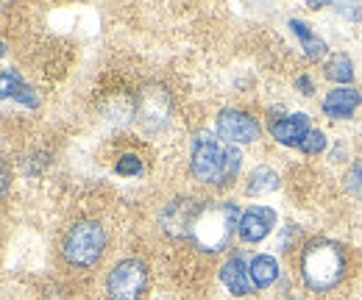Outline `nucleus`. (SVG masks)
I'll use <instances>...</instances> for the list:
<instances>
[{"label": "nucleus", "mask_w": 362, "mask_h": 300, "mask_svg": "<svg viewBox=\"0 0 362 300\" xmlns=\"http://www.w3.org/2000/svg\"><path fill=\"white\" fill-rule=\"evenodd\" d=\"M298 272H301V281L313 292H329V289H334L346 278V272H349L346 248L337 245V242H332V239H310L301 248Z\"/></svg>", "instance_id": "1"}, {"label": "nucleus", "mask_w": 362, "mask_h": 300, "mask_svg": "<svg viewBox=\"0 0 362 300\" xmlns=\"http://www.w3.org/2000/svg\"><path fill=\"white\" fill-rule=\"evenodd\" d=\"M240 150L215 133L201 131L192 139V175L201 184H228L240 170Z\"/></svg>", "instance_id": "2"}, {"label": "nucleus", "mask_w": 362, "mask_h": 300, "mask_svg": "<svg viewBox=\"0 0 362 300\" xmlns=\"http://www.w3.org/2000/svg\"><path fill=\"white\" fill-rule=\"evenodd\" d=\"M240 212L234 203L228 200H209V203H201L195 220H192V228H189V236L192 242L206 251V253H218L228 245V239L234 236V231L240 228Z\"/></svg>", "instance_id": "3"}, {"label": "nucleus", "mask_w": 362, "mask_h": 300, "mask_svg": "<svg viewBox=\"0 0 362 300\" xmlns=\"http://www.w3.org/2000/svg\"><path fill=\"white\" fill-rule=\"evenodd\" d=\"M106 251V228L98 220H78L62 239V258L73 270L95 267Z\"/></svg>", "instance_id": "4"}, {"label": "nucleus", "mask_w": 362, "mask_h": 300, "mask_svg": "<svg viewBox=\"0 0 362 300\" xmlns=\"http://www.w3.org/2000/svg\"><path fill=\"white\" fill-rule=\"evenodd\" d=\"M148 292V264L139 258L117 261L106 275L109 300H142Z\"/></svg>", "instance_id": "5"}, {"label": "nucleus", "mask_w": 362, "mask_h": 300, "mask_svg": "<svg viewBox=\"0 0 362 300\" xmlns=\"http://www.w3.org/2000/svg\"><path fill=\"white\" fill-rule=\"evenodd\" d=\"M136 120L148 133H156L170 120V92L162 86H148L136 100Z\"/></svg>", "instance_id": "6"}, {"label": "nucleus", "mask_w": 362, "mask_h": 300, "mask_svg": "<svg viewBox=\"0 0 362 300\" xmlns=\"http://www.w3.org/2000/svg\"><path fill=\"white\" fill-rule=\"evenodd\" d=\"M218 133L228 145H234V142H254L259 136V123L251 114H245V112L226 109V112L218 114Z\"/></svg>", "instance_id": "7"}, {"label": "nucleus", "mask_w": 362, "mask_h": 300, "mask_svg": "<svg viewBox=\"0 0 362 300\" xmlns=\"http://www.w3.org/2000/svg\"><path fill=\"white\" fill-rule=\"evenodd\" d=\"M276 225V212L268 209V206H254L248 212H243L240 217V236L245 242H262Z\"/></svg>", "instance_id": "8"}, {"label": "nucleus", "mask_w": 362, "mask_h": 300, "mask_svg": "<svg viewBox=\"0 0 362 300\" xmlns=\"http://www.w3.org/2000/svg\"><path fill=\"white\" fill-rule=\"evenodd\" d=\"M198 206H201V203H192V200H173V203H168L165 212H162V225H165V231H168L170 236H184V234H189Z\"/></svg>", "instance_id": "9"}, {"label": "nucleus", "mask_w": 362, "mask_h": 300, "mask_svg": "<svg viewBox=\"0 0 362 300\" xmlns=\"http://www.w3.org/2000/svg\"><path fill=\"white\" fill-rule=\"evenodd\" d=\"M362 103V95L357 89H351V86H340V89H332L329 95H326V100H323V112L329 114V117H337V120H343V117H351L357 109H360Z\"/></svg>", "instance_id": "10"}, {"label": "nucleus", "mask_w": 362, "mask_h": 300, "mask_svg": "<svg viewBox=\"0 0 362 300\" xmlns=\"http://www.w3.org/2000/svg\"><path fill=\"white\" fill-rule=\"evenodd\" d=\"M271 133L276 142L281 145H301L304 136L310 133V117L307 114H290L271 123Z\"/></svg>", "instance_id": "11"}, {"label": "nucleus", "mask_w": 362, "mask_h": 300, "mask_svg": "<svg viewBox=\"0 0 362 300\" xmlns=\"http://www.w3.org/2000/svg\"><path fill=\"white\" fill-rule=\"evenodd\" d=\"M221 281H223V287H226L231 295H248L251 292V272H248V267H245V261L243 256H231L221 267Z\"/></svg>", "instance_id": "12"}, {"label": "nucleus", "mask_w": 362, "mask_h": 300, "mask_svg": "<svg viewBox=\"0 0 362 300\" xmlns=\"http://www.w3.org/2000/svg\"><path fill=\"white\" fill-rule=\"evenodd\" d=\"M0 97H14L25 106H37V97L31 95V89L25 86V81L14 73V70H3L0 73Z\"/></svg>", "instance_id": "13"}, {"label": "nucleus", "mask_w": 362, "mask_h": 300, "mask_svg": "<svg viewBox=\"0 0 362 300\" xmlns=\"http://www.w3.org/2000/svg\"><path fill=\"white\" fill-rule=\"evenodd\" d=\"M248 272H251V284H254L257 289H268L273 281L279 278V264H276L273 256H265V253H262V256L251 258Z\"/></svg>", "instance_id": "14"}, {"label": "nucleus", "mask_w": 362, "mask_h": 300, "mask_svg": "<svg viewBox=\"0 0 362 300\" xmlns=\"http://www.w3.org/2000/svg\"><path fill=\"white\" fill-rule=\"evenodd\" d=\"M290 25H293V31L298 34V40L304 42V50H307V59H320L323 53H326V42L313 34V28L307 25V23H301V20H290Z\"/></svg>", "instance_id": "15"}, {"label": "nucleus", "mask_w": 362, "mask_h": 300, "mask_svg": "<svg viewBox=\"0 0 362 300\" xmlns=\"http://www.w3.org/2000/svg\"><path fill=\"white\" fill-rule=\"evenodd\" d=\"M326 78H329V81H337V84H349V81L354 78V64H351V59L343 56V53L332 56V59L326 61Z\"/></svg>", "instance_id": "16"}, {"label": "nucleus", "mask_w": 362, "mask_h": 300, "mask_svg": "<svg viewBox=\"0 0 362 300\" xmlns=\"http://www.w3.org/2000/svg\"><path fill=\"white\" fill-rule=\"evenodd\" d=\"M279 186V175L271 170V167H257L248 178V195H265V192H273Z\"/></svg>", "instance_id": "17"}, {"label": "nucleus", "mask_w": 362, "mask_h": 300, "mask_svg": "<svg viewBox=\"0 0 362 300\" xmlns=\"http://www.w3.org/2000/svg\"><path fill=\"white\" fill-rule=\"evenodd\" d=\"M115 170L120 172V175H142V159L134 156V153H126V156L117 159Z\"/></svg>", "instance_id": "18"}, {"label": "nucleus", "mask_w": 362, "mask_h": 300, "mask_svg": "<svg viewBox=\"0 0 362 300\" xmlns=\"http://www.w3.org/2000/svg\"><path fill=\"white\" fill-rule=\"evenodd\" d=\"M304 153H320L323 148H326V136L320 133V131H310L307 136H304V142L298 145Z\"/></svg>", "instance_id": "19"}, {"label": "nucleus", "mask_w": 362, "mask_h": 300, "mask_svg": "<svg viewBox=\"0 0 362 300\" xmlns=\"http://www.w3.org/2000/svg\"><path fill=\"white\" fill-rule=\"evenodd\" d=\"M346 184H349V192H351V195L362 198V164H354V167H351Z\"/></svg>", "instance_id": "20"}, {"label": "nucleus", "mask_w": 362, "mask_h": 300, "mask_svg": "<svg viewBox=\"0 0 362 300\" xmlns=\"http://www.w3.org/2000/svg\"><path fill=\"white\" fill-rule=\"evenodd\" d=\"M8 181H11V172H8V164L0 159V200L6 198V192H8Z\"/></svg>", "instance_id": "21"}, {"label": "nucleus", "mask_w": 362, "mask_h": 300, "mask_svg": "<svg viewBox=\"0 0 362 300\" xmlns=\"http://www.w3.org/2000/svg\"><path fill=\"white\" fill-rule=\"evenodd\" d=\"M337 11L343 17H351V20H360L362 17V6H337Z\"/></svg>", "instance_id": "22"}, {"label": "nucleus", "mask_w": 362, "mask_h": 300, "mask_svg": "<svg viewBox=\"0 0 362 300\" xmlns=\"http://www.w3.org/2000/svg\"><path fill=\"white\" fill-rule=\"evenodd\" d=\"M298 86L304 89V95H310V92H313V81H310V78H298Z\"/></svg>", "instance_id": "23"}, {"label": "nucleus", "mask_w": 362, "mask_h": 300, "mask_svg": "<svg viewBox=\"0 0 362 300\" xmlns=\"http://www.w3.org/2000/svg\"><path fill=\"white\" fill-rule=\"evenodd\" d=\"M3 53H6V44L0 42V56H3Z\"/></svg>", "instance_id": "24"}]
</instances>
